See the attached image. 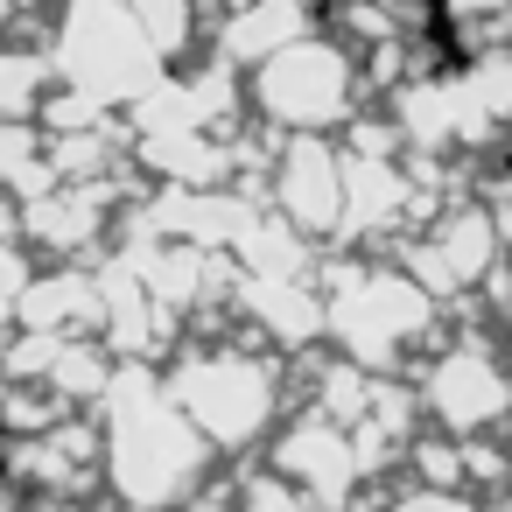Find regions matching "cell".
<instances>
[{"label":"cell","instance_id":"obj_1","mask_svg":"<svg viewBox=\"0 0 512 512\" xmlns=\"http://www.w3.org/2000/svg\"><path fill=\"white\" fill-rule=\"evenodd\" d=\"M99 421H106V484L120 491L127 512H169V505H190L204 491L218 449L176 407L169 372L120 365Z\"/></svg>","mask_w":512,"mask_h":512},{"label":"cell","instance_id":"obj_2","mask_svg":"<svg viewBox=\"0 0 512 512\" xmlns=\"http://www.w3.org/2000/svg\"><path fill=\"white\" fill-rule=\"evenodd\" d=\"M316 288L330 302V344L337 358L365 365L372 379H393L407 365V351H442L449 330H442V302L393 260H372V253H323L316 267Z\"/></svg>","mask_w":512,"mask_h":512},{"label":"cell","instance_id":"obj_3","mask_svg":"<svg viewBox=\"0 0 512 512\" xmlns=\"http://www.w3.org/2000/svg\"><path fill=\"white\" fill-rule=\"evenodd\" d=\"M169 393L176 407L197 421V435L225 456L281 435V407H288V379H281V358L267 351V337L253 323H239L232 337L218 344H183L169 358Z\"/></svg>","mask_w":512,"mask_h":512},{"label":"cell","instance_id":"obj_4","mask_svg":"<svg viewBox=\"0 0 512 512\" xmlns=\"http://www.w3.org/2000/svg\"><path fill=\"white\" fill-rule=\"evenodd\" d=\"M246 99H253V127H267L281 141H344V127L372 106L365 57L351 43H337L330 29L281 50L274 64H260L246 78Z\"/></svg>","mask_w":512,"mask_h":512},{"label":"cell","instance_id":"obj_5","mask_svg":"<svg viewBox=\"0 0 512 512\" xmlns=\"http://www.w3.org/2000/svg\"><path fill=\"white\" fill-rule=\"evenodd\" d=\"M43 50H50L57 78L71 92H92L106 113H134L169 78V64L141 36L127 0H64L43 22Z\"/></svg>","mask_w":512,"mask_h":512},{"label":"cell","instance_id":"obj_6","mask_svg":"<svg viewBox=\"0 0 512 512\" xmlns=\"http://www.w3.org/2000/svg\"><path fill=\"white\" fill-rule=\"evenodd\" d=\"M414 386H421V407H428L435 435L477 442V435H498L512 421V372H505L498 337H470V330L449 337L435 358H421Z\"/></svg>","mask_w":512,"mask_h":512},{"label":"cell","instance_id":"obj_7","mask_svg":"<svg viewBox=\"0 0 512 512\" xmlns=\"http://www.w3.org/2000/svg\"><path fill=\"white\" fill-rule=\"evenodd\" d=\"M267 470H281L316 512H344L351 491L365 484V463H358L351 428H337V421H323V414L281 421V435L267 442Z\"/></svg>","mask_w":512,"mask_h":512},{"label":"cell","instance_id":"obj_8","mask_svg":"<svg viewBox=\"0 0 512 512\" xmlns=\"http://www.w3.org/2000/svg\"><path fill=\"white\" fill-rule=\"evenodd\" d=\"M267 204L330 253L344 239V141H288Z\"/></svg>","mask_w":512,"mask_h":512},{"label":"cell","instance_id":"obj_9","mask_svg":"<svg viewBox=\"0 0 512 512\" xmlns=\"http://www.w3.org/2000/svg\"><path fill=\"white\" fill-rule=\"evenodd\" d=\"M309 36H323V8H316V0H260V8L225 15L211 29V57L232 64L239 78H253L260 64H274L281 50H295Z\"/></svg>","mask_w":512,"mask_h":512},{"label":"cell","instance_id":"obj_10","mask_svg":"<svg viewBox=\"0 0 512 512\" xmlns=\"http://www.w3.org/2000/svg\"><path fill=\"white\" fill-rule=\"evenodd\" d=\"M127 8H134V22H141V36L155 43V57L169 64V71H190L197 57H211V8H204V0H127Z\"/></svg>","mask_w":512,"mask_h":512},{"label":"cell","instance_id":"obj_11","mask_svg":"<svg viewBox=\"0 0 512 512\" xmlns=\"http://www.w3.org/2000/svg\"><path fill=\"white\" fill-rule=\"evenodd\" d=\"M57 64H50V50H43V36H15L8 43V57H0V113H8V127H36L43 120V106L57 99Z\"/></svg>","mask_w":512,"mask_h":512},{"label":"cell","instance_id":"obj_12","mask_svg":"<svg viewBox=\"0 0 512 512\" xmlns=\"http://www.w3.org/2000/svg\"><path fill=\"white\" fill-rule=\"evenodd\" d=\"M239 512H316L281 470H253L246 477V491H239Z\"/></svg>","mask_w":512,"mask_h":512},{"label":"cell","instance_id":"obj_13","mask_svg":"<svg viewBox=\"0 0 512 512\" xmlns=\"http://www.w3.org/2000/svg\"><path fill=\"white\" fill-rule=\"evenodd\" d=\"M386 512H484V505H470V491H400Z\"/></svg>","mask_w":512,"mask_h":512},{"label":"cell","instance_id":"obj_14","mask_svg":"<svg viewBox=\"0 0 512 512\" xmlns=\"http://www.w3.org/2000/svg\"><path fill=\"white\" fill-rule=\"evenodd\" d=\"M183 512H239V498H190Z\"/></svg>","mask_w":512,"mask_h":512},{"label":"cell","instance_id":"obj_15","mask_svg":"<svg viewBox=\"0 0 512 512\" xmlns=\"http://www.w3.org/2000/svg\"><path fill=\"white\" fill-rule=\"evenodd\" d=\"M246 8H260V0H218V22L225 15H246Z\"/></svg>","mask_w":512,"mask_h":512},{"label":"cell","instance_id":"obj_16","mask_svg":"<svg viewBox=\"0 0 512 512\" xmlns=\"http://www.w3.org/2000/svg\"><path fill=\"white\" fill-rule=\"evenodd\" d=\"M484 512H512V498H491V505H484Z\"/></svg>","mask_w":512,"mask_h":512}]
</instances>
